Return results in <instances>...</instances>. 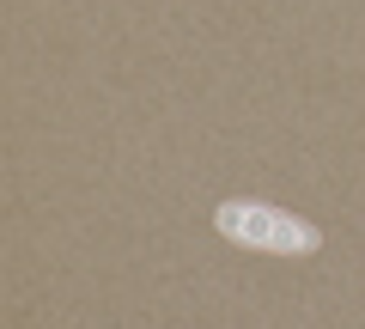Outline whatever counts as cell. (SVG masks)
<instances>
[{
  "label": "cell",
  "instance_id": "cell-1",
  "mask_svg": "<svg viewBox=\"0 0 365 329\" xmlns=\"http://www.w3.org/2000/svg\"><path fill=\"white\" fill-rule=\"evenodd\" d=\"M213 232L232 238L237 250H256V256H317L323 250V232H317L304 213L256 201V196L220 201V208H213Z\"/></svg>",
  "mask_w": 365,
  "mask_h": 329
}]
</instances>
